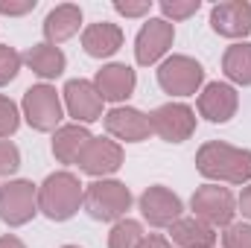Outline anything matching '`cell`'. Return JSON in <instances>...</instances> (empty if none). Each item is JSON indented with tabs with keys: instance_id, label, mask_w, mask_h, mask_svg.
Returning <instances> with one entry per match:
<instances>
[{
	"instance_id": "cell-1",
	"label": "cell",
	"mask_w": 251,
	"mask_h": 248,
	"mask_svg": "<svg viewBox=\"0 0 251 248\" xmlns=\"http://www.w3.org/2000/svg\"><path fill=\"white\" fill-rule=\"evenodd\" d=\"M196 170L210 181H228V184H246L251 181V152L237 149L219 140H210L196 155Z\"/></svg>"
},
{
	"instance_id": "cell-2",
	"label": "cell",
	"mask_w": 251,
	"mask_h": 248,
	"mask_svg": "<svg viewBox=\"0 0 251 248\" xmlns=\"http://www.w3.org/2000/svg\"><path fill=\"white\" fill-rule=\"evenodd\" d=\"M82 198H85V190L73 173H53L38 187V210L53 222L70 219L79 210Z\"/></svg>"
},
{
	"instance_id": "cell-3",
	"label": "cell",
	"mask_w": 251,
	"mask_h": 248,
	"mask_svg": "<svg viewBox=\"0 0 251 248\" xmlns=\"http://www.w3.org/2000/svg\"><path fill=\"white\" fill-rule=\"evenodd\" d=\"M82 204L100 222H114V219L120 222L126 216V210L131 207V193L120 181H94L85 190Z\"/></svg>"
},
{
	"instance_id": "cell-4",
	"label": "cell",
	"mask_w": 251,
	"mask_h": 248,
	"mask_svg": "<svg viewBox=\"0 0 251 248\" xmlns=\"http://www.w3.org/2000/svg\"><path fill=\"white\" fill-rule=\"evenodd\" d=\"M38 213V190L32 181H9L0 187V219L12 228L26 225Z\"/></svg>"
},
{
	"instance_id": "cell-5",
	"label": "cell",
	"mask_w": 251,
	"mask_h": 248,
	"mask_svg": "<svg viewBox=\"0 0 251 248\" xmlns=\"http://www.w3.org/2000/svg\"><path fill=\"white\" fill-rule=\"evenodd\" d=\"M190 204H193V210H196V219L207 222L210 228H228L231 219H234V213H237V210H234V207H237L234 196H231L225 187H216V184L199 187V190L193 193Z\"/></svg>"
},
{
	"instance_id": "cell-6",
	"label": "cell",
	"mask_w": 251,
	"mask_h": 248,
	"mask_svg": "<svg viewBox=\"0 0 251 248\" xmlns=\"http://www.w3.org/2000/svg\"><path fill=\"white\" fill-rule=\"evenodd\" d=\"M204 82L201 64L190 56H173L158 67V85L173 97H190Z\"/></svg>"
},
{
	"instance_id": "cell-7",
	"label": "cell",
	"mask_w": 251,
	"mask_h": 248,
	"mask_svg": "<svg viewBox=\"0 0 251 248\" xmlns=\"http://www.w3.org/2000/svg\"><path fill=\"white\" fill-rule=\"evenodd\" d=\"M24 117L35 131H53L62 120V99L50 85H32L24 94Z\"/></svg>"
},
{
	"instance_id": "cell-8",
	"label": "cell",
	"mask_w": 251,
	"mask_h": 248,
	"mask_svg": "<svg viewBox=\"0 0 251 248\" xmlns=\"http://www.w3.org/2000/svg\"><path fill=\"white\" fill-rule=\"evenodd\" d=\"M149 125L161 140L181 143L196 131V114L184 102H167V105H161L149 114Z\"/></svg>"
},
{
	"instance_id": "cell-9",
	"label": "cell",
	"mask_w": 251,
	"mask_h": 248,
	"mask_svg": "<svg viewBox=\"0 0 251 248\" xmlns=\"http://www.w3.org/2000/svg\"><path fill=\"white\" fill-rule=\"evenodd\" d=\"M64 105L70 117H76L79 123H94L102 117V97L97 85L88 79H70L64 85Z\"/></svg>"
},
{
	"instance_id": "cell-10",
	"label": "cell",
	"mask_w": 251,
	"mask_h": 248,
	"mask_svg": "<svg viewBox=\"0 0 251 248\" xmlns=\"http://www.w3.org/2000/svg\"><path fill=\"white\" fill-rule=\"evenodd\" d=\"M140 213H143V219H146L149 225H155V228H170V225L181 216V198H178L173 190L155 184L140 196Z\"/></svg>"
},
{
	"instance_id": "cell-11",
	"label": "cell",
	"mask_w": 251,
	"mask_h": 248,
	"mask_svg": "<svg viewBox=\"0 0 251 248\" xmlns=\"http://www.w3.org/2000/svg\"><path fill=\"white\" fill-rule=\"evenodd\" d=\"M173 24L164 21V18H152L149 24H143V29L137 32V41H134V56L137 64H155L173 44Z\"/></svg>"
},
{
	"instance_id": "cell-12",
	"label": "cell",
	"mask_w": 251,
	"mask_h": 248,
	"mask_svg": "<svg viewBox=\"0 0 251 248\" xmlns=\"http://www.w3.org/2000/svg\"><path fill=\"white\" fill-rule=\"evenodd\" d=\"M210 26L225 38H246L251 32V3L225 0L210 9Z\"/></svg>"
},
{
	"instance_id": "cell-13",
	"label": "cell",
	"mask_w": 251,
	"mask_h": 248,
	"mask_svg": "<svg viewBox=\"0 0 251 248\" xmlns=\"http://www.w3.org/2000/svg\"><path fill=\"white\" fill-rule=\"evenodd\" d=\"M120 164H123V149H120V143H114L108 137H94L79 158V170L88 175H97V178L117 173Z\"/></svg>"
},
{
	"instance_id": "cell-14",
	"label": "cell",
	"mask_w": 251,
	"mask_h": 248,
	"mask_svg": "<svg viewBox=\"0 0 251 248\" xmlns=\"http://www.w3.org/2000/svg\"><path fill=\"white\" fill-rule=\"evenodd\" d=\"M237 91L225 82H210L201 94H199V111L204 120L210 123H228L234 114H237Z\"/></svg>"
},
{
	"instance_id": "cell-15",
	"label": "cell",
	"mask_w": 251,
	"mask_h": 248,
	"mask_svg": "<svg viewBox=\"0 0 251 248\" xmlns=\"http://www.w3.org/2000/svg\"><path fill=\"white\" fill-rule=\"evenodd\" d=\"M105 128L111 137L117 140H126V143H140L152 134V125H149V117L137 108H111L105 114Z\"/></svg>"
},
{
	"instance_id": "cell-16",
	"label": "cell",
	"mask_w": 251,
	"mask_h": 248,
	"mask_svg": "<svg viewBox=\"0 0 251 248\" xmlns=\"http://www.w3.org/2000/svg\"><path fill=\"white\" fill-rule=\"evenodd\" d=\"M94 85H97L102 102H123V99L131 97V91L137 85V76L128 64H108L97 73Z\"/></svg>"
},
{
	"instance_id": "cell-17",
	"label": "cell",
	"mask_w": 251,
	"mask_h": 248,
	"mask_svg": "<svg viewBox=\"0 0 251 248\" xmlns=\"http://www.w3.org/2000/svg\"><path fill=\"white\" fill-rule=\"evenodd\" d=\"M82 47L94 59H108V56H114L123 47V29L117 24H108V21L91 24L82 32Z\"/></svg>"
},
{
	"instance_id": "cell-18",
	"label": "cell",
	"mask_w": 251,
	"mask_h": 248,
	"mask_svg": "<svg viewBox=\"0 0 251 248\" xmlns=\"http://www.w3.org/2000/svg\"><path fill=\"white\" fill-rule=\"evenodd\" d=\"M82 26V9L73 6V3H62L56 6L47 18H44V35H47V44H62L67 38H73Z\"/></svg>"
},
{
	"instance_id": "cell-19",
	"label": "cell",
	"mask_w": 251,
	"mask_h": 248,
	"mask_svg": "<svg viewBox=\"0 0 251 248\" xmlns=\"http://www.w3.org/2000/svg\"><path fill=\"white\" fill-rule=\"evenodd\" d=\"M170 237H173L176 246H181V248H213L216 246V231L207 222L196 219V216L176 219L170 225Z\"/></svg>"
},
{
	"instance_id": "cell-20",
	"label": "cell",
	"mask_w": 251,
	"mask_h": 248,
	"mask_svg": "<svg viewBox=\"0 0 251 248\" xmlns=\"http://www.w3.org/2000/svg\"><path fill=\"white\" fill-rule=\"evenodd\" d=\"M94 137H91V131L85 128V125H62L59 131H56V137H53V155L62 161V164H79V158H82V152H85V146L91 143Z\"/></svg>"
},
{
	"instance_id": "cell-21",
	"label": "cell",
	"mask_w": 251,
	"mask_h": 248,
	"mask_svg": "<svg viewBox=\"0 0 251 248\" xmlns=\"http://www.w3.org/2000/svg\"><path fill=\"white\" fill-rule=\"evenodd\" d=\"M24 62L29 64L32 73H38L41 79H56L64 73V53L53 44H32L24 53Z\"/></svg>"
},
{
	"instance_id": "cell-22",
	"label": "cell",
	"mask_w": 251,
	"mask_h": 248,
	"mask_svg": "<svg viewBox=\"0 0 251 248\" xmlns=\"http://www.w3.org/2000/svg\"><path fill=\"white\" fill-rule=\"evenodd\" d=\"M222 70L231 82L237 85H251V44H234L225 50Z\"/></svg>"
},
{
	"instance_id": "cell-23",
	"label": "cell",
	"mask_w": 251,
	"mask_h": 248,
	"mask_svg": "<svg viewBox=\"0 0 251 248\" xmlns=\"http://www.w3.org/2000/svg\"><path fill=\"white\" fill-rule=\"evenodd\" d=\"M140 243H143V225L134 219H120L108 234V248H137Z\"/></svg>"
},
{
	"instance_id": "cell-24",
	"label": "cell",
	"mask_w": 251,
	"mask_h": 248,
	"mask_svg": "<svg viewBox=\"0 0 251 248\" xmlns=\"http://www.w3.org/2000/svg\"><path fill=\"white\" fill-rule=\"evenodd\" d=\"M21 62H24V56H21L15 47H9V44H0V85H9V82L18 76Z\"/></svg>"
},
{
	"instance_id": "cell-25",
	"label": "cell",
	"mask_w": 251,
	"mask_h": 248,
	"mask_svg": "<svg viewBox=\"0 0 251 248\" xmlns=\"http://www.w3.org/2000/svg\"><path fill=\"white\" fill-rule=\"evenodd\" d=\"M21 125V114H18V105L9 99V97H0V137H9L15 134Z\"/></svg>"
},
{
	"instance_id": "cell-26",
	"label": "cell",
	"mask_w": 251,
	"mask_h": 248,
	"mask_svg": "<svg viewBox=\"0 0 251 248\" xmlns=\"http://www.w3.org/2000/svg\"><path fill=\"white\" fill-rule=\"evenodd\" d=\"M199 6H201L199 0H161V12L173 21H184L190 15H196Z\"/></svg>"
},
{
	"instance_id": "cell-27",
	"label": "cell",
	"mask_w": 251,
	"mask_h": 248,
	"mask_svg": "<svg viewBox=\"0 0 251 248\" xmlns=\"http://www.w3.org/2000/svg\"><path fill=\"white\" fill-rule=\"evenodd\" d=\"M222 243L225 248H251V225H228Z\"/></svg>"
},
{
	"instance_id": "cell-28",
	"label": "cell",
	"mask_w": 251,
	"mask_h": 248,
	"mask_svg": "<svg viewBox=\"0 0 251 248\" xmlns=\"http://www.w3.org/2000/svg\"><path fill=\"white\" fill-rule=\"evenodd\" d=\"M18 167H21V152H18V146L9 143V140H0V175H12Z\"/></svg>"
},
{
	"instance_id": "cell-29",
	"label": "cell",
	"mask_w": 251,
	"mask_h": 248,
	"mask_svg": "<svg viewBox=\"0 0 251 248\" xmlns=\"http://www.w3.org/2000/svg\"><path fill=\"white\" fill-rule=\"evenodd\" d=\"M114 9L126 15V18H140V15H146L149 9H152V3L149 0H140V3H131V0H117L114 3Z\"/></svg>"
},
{
	"instance_id": "cell-30",
	"label": "cell",
	"mask_w": 251,
	"mask_h": 248,
	"mask_svg": "<svg viewBox=\"0 0 251 248\" xmlns=\"http://www.w3.org/2000/svg\"><path fill=\"white\" fill-rule=\"evenodd\" d=\"M35 9V0H0V12L3 15H26Z\"/></svg>"
},
{
	"instance_id": "cell-31",
	"label": "cell",
	"mask_w": 251,
	"mask_h": 248,
	"mask_svg": "<svg viewBox=\"0 0 251 248\" xmlns=\"http://www.w3.org/2000/svg\"><path fill=\"white\" fill-rule=\"evenodd\" d=\"M137 248H173V246H170L164 237H143V243Z\"/></svg>"
},
{
	"instance_id": "cell-32",
	"label": "cell",
	"mask_w": 251,
	"mask_h": 248,
	"mask_svg": "<svg viewBox=\"0 0 251 248\" xmlns=\"http://www.w3.org/2000/svg\"><path fill=\"white\" fill-rule=\"evenodd\" d=\"M240 210H243V216L251 219V187H246L243 196H240Z\"/></svg>"
},
{
	"instance_id": "cell-33",
	"label": "cell",
	"mask_w": 251,
	"mask_h": 248,
	"mask_svg": "<svg viewBox=\"0 0 251 248\" xmlns=\"http://www.w3.org/2000/svg\"><path fill=\"white\" fill-rule=\"evenodd\" d=\"M0 248H26L18 237H12V234H6V237H0Z\"/></svg>"
},
{
	"instance_id": "cell-34",
	"label": "cell",
	"mask_w": 251,
	"mask_h": 248,
	"mask_svg": "<svg viewBox=\"0 0 251 248\" xmlns=\"http://www.w3.org/2000/svg\"><path fill=\"white\" fill-rule=\"evenodd\" d=\"M62 248H79V246H62Z\"/></svg>"
}]
</instances>
